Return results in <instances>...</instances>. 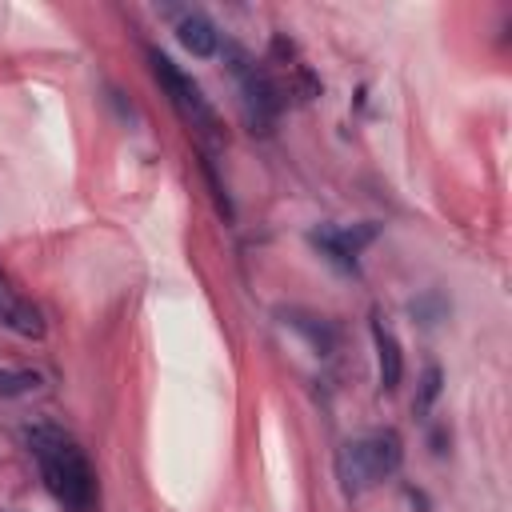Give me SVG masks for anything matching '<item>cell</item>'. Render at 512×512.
Wrapping results in <instances>:
<instances>
[{"label":"cell","mask_w":512,"mask_h":512,"mask_svg":"<svg viewBox=\"0 0 512 512\" xmlns=\"http://www.w3.org/2000/svg\"><path fill=\"white\" fill-rule=\"evenodd\" d=\"M24 444L36 456L44 488L68 512H92V504H96V472H92L88 456L80 452V444L56 424H32L24 432Z\"/></svg>","instance_id":"cell-1"},{"label":"cell","mask_w":512,"mask_h":512,"mask_svg":"<svg viewBox=\"0 0 512 512\" xmlns=\"http://www.w3.org/2000/svg\"><path fill=\"white\" fill-rule=\"evenodd\" d=\"M400 464H404V440L396 428H376L336 448V480L348 496H360L380 480L396 476Z\"/></svg>","instance_id":"cell-2"},{"label":"cell","mask_w":512,"mask_h":512,"mask_svg":"<svg viewBox=\"0 0 512 512\" xmlns=\"http://www.w3.org/2000/svg\"><path fill=\"white\" fill-rule=\"evenodd\" d=\"M148 68H152L156 84L164 88L168 104L180 112V120H184L188 128H196L200 136H220V120H216V112H212L204 88H200L172 56H164L160 48H148Z\"/></svg>","instance_id":"cell-3"},{"label":"cell","mask_w":512,"mask_h":512,"mask_svg":"<svg viewBox=\"0 0 512 512\" xmlns=\"http://www.w3.org/2000/svg\"><path fill=\"white\" fill-rule=\"evenodd\" d=\"M224 56H228V72H232V80L240 84V96H244V108H248V120L260 128V132H268L272 124H276V116H280V108H284V100H280V88L272 84V76L240 48V44H224ZM252 128V132H256Z\"/></svg>","instance_id":"cell-4"},{"label":"cell","mask_w":512,"mask_h":512,"mask_svg":"<svg viewBox=\"0 0 512 512\" xmlns=\"http://www.w3.org/2000/svg\"><path fill=\"white\" fill-rule=\"evenodd\" d=\"M376 224L368 220V224H352V228H340V224H316V228H308V244L332 264V268H340L344 276H360V248L368 244V240H376Z\"/></svg>","instance_id":"cell-5"},{"label":"cell","mask_w":512,"mask_h":512,"mask_svg":"<svg viewBox=\"0 0 512 512\" xmlns=\"http://www.w3.org/2000/svg\"><path fill=\"white\" fill-rule=\"evenodd\" d=\"M0 328H8L12 336H24V340H40L44 336L40 308L28 296H20L4 272H0Z\"/></svg>","instance_id":"cell-6"},{"label":"cell","mask_w":512,"mask_h":512,"mask_svg":"<svg viewBox=\"0 0 512 512\" xmlns=\"http://www.w3.org/2000/svg\"><path fill=\"white\" fill-rule=\"evenodd\" d=\"M168 16H176V40L196 56V60H208L220 52V28L212 24V16H204L200 8H172Z\"/></svg>","instance_id":"cell-7"},{"label":"cell","mask_w":512,"mask_h":512,"mask_svg":"<svg viewBox=\"0 0 512 512\" xmlns=\"http://www.w3.org/2000/svg\"><path fill=\"white\" fill-rule=\"evenodd\" d=\"M280 320H284V328H292L316 356H332L336 344H340L336 324L324 320V316H316V312H308V308H280Z\"/></svg>","instance_id":"cell-8"},{"label":"cell","mask_w":512,"mask_h":512,"mask_svg":"<svg viewBox=\"0 0 512 512\" xmlns=\"http://www.w3.org/2000/svg\"><path fill=\"white\" fill-rule=\"evenodd\" d=\"M372 344H376L380 388H384V392H396L400 380H404V352H400V340H396L380 320H372Z\"/></svg>","instance_id":"cell-9"},{"label":"cell","mask_w":512,"mask_h":512,"mask_svg":"<svg viewBox=\"0 0 512 512\" xmlns=\"http://www.w3.org/2000/svg\"><path fill=\"white\" fill-rule=\"evenodd\" d=\"M40 384H44V376H40L36 368H8V364H0V396H4V400L32 396Z\"/></svg>","instance_id":"cell-10"},{"label":"cell","mask_w":512,"mask_h":512,"mask_svg":"<svg viewBox=\"0 0 512 512\" xmlns=\"http://www.w3.org/2000/svg\"><path fill=\"white\" fill-rule=\"evenodd\" d=\"M408 312L420 320V324H440L444 320V312H448V304H444V296L440 292H424V296H416L412 304H408Z\"/></svg>","instance_id":"cell-11"},{"label":"cell","mask_w":512,"mask_h":512,"mask_svg":"<svg viewBox=\"0 0 512 512\" xmlns=\"http://www.w3.org/2000/svg\"><path fill=\"white\" fill-rule=\"evenodd\" d=\"M200 168H204V180H208V188H212V200H216L220 216H224V220H232V216H236V208H232V196H228V188L220 184V176H216V164H212V156H208V152L200 156Z\"/></svg>","instance_id":"cell-12"},{"label":"cell","mask_w":512,"mask_h":512,"mask_svg":"<svg viewBox=\"0 0 512 512\" xmlns=\"http://www.w3.org/2000/svg\"><path fill=\"white\" fill-rule=\"evenodd\" d=\"M440 388H444V372H440V364H428V368H424V376H420L416 412H428V408H432V400L440 396Z\"/></svg>","instance_id":"cell-13"}]
</instances>
